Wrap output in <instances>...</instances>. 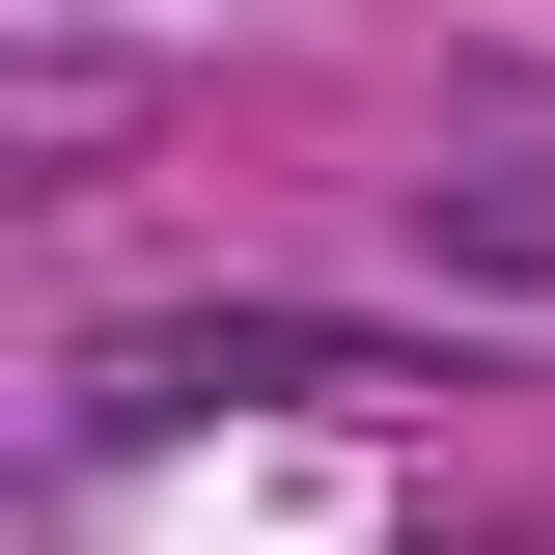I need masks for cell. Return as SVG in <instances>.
<instances>
[{"label":"cell","mask_w":555,"mask_h":555,"mask_svg":"<svg viewBox=\"0 0 555 555\" xmlns=\"http://www.w3.org/2000/svg\"><path fill=\"white\" fill-rule=\"evenodd\" d=\"M306 389H389V361L306 334V306H195V334H112V361H83V444H167V416H306Z\"/></svg>","instance_id":"6da1fadb"},{"label":"cell","mask_w":555,"mask_h":555,"mask_svg":"<svg viewBox=\"0 0 555 555\" xmlns=\"http://www.w3.org/2000/svg\"><path fill=\"white\" fill-rule=\"evenodd\" d=\"M416 222H444L473 278H555V167H416Z\"/></svg>","instance_id":"7a4b0ae2"}]
</instances>
